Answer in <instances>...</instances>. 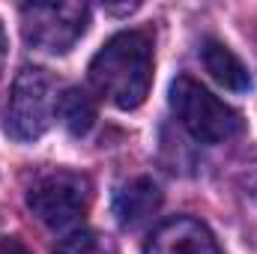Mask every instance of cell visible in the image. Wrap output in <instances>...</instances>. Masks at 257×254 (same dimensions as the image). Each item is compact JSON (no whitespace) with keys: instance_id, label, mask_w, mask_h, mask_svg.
Masks as SVG:
<instances>
[{"instance_id":"obj_1","label":"cell","mask_w":257,"mask_h":254,"mask_svg":"<svg viewBox=\"0 0 257 254\" xmlns=\"http://www.w3.org/2000/svg\"><path fill=\"white\" fill-rule=\"evenodd\" d=\"M90 84L120 111L144 105L153 87V36L147 30L114 33L90 60Z\"/></svg>"},{"instance_id":"obj_9","label":"cell","mask_w":257,"mask_h":254,"mask_svg":"<svg viewBox=\"0 0 257 254\" xmlns=\"http://www.w3.org/2000/svg\"><path fill=\"white\" fill-rule=\"evenodd\" d=\"M57 114H60V123L66 126V132H72L75 138L87 135L96 126V102L81 87H66L57 96Z\"/></svg>"},{"instance_id":"obj_6","label":"cell","mask_w":257,"mask_h":254,"mask_svg":"<svg viewBox=\"0 0 257 254\" xmlns=\"http://www.w3.org/2000/svg\"><path fill=\"white\" fill-rule=\"evenodd\" d=\"M144 254H221V248L206 224L180 215L162 221L153 230L150 242L144 245Z\"/></svg>"},{"instance_id":"obj_7","label":"cell","mask_w":257,"mask_h":254,"mask_svg":"<svg viewBox=\"0 0 257 254\" xmlns=\"http://www.w3.org/2000/svg\"><path fill=\"white\" fill-rule=\"evenodd\" d=\"M111 206H114L120 227H141L162 206V191L150 177H135V180H126L123 186H117Z\"/></svg>"},{"instance_id":"obj_5","label":"cell","mask_w":257,"mask_h":254,"mask_svg":"<svg viewBox=\"0 0 257 254\" xmlns=\"http://www.w3.org/2000/svg\"><path fill=\"white\" fill-rule=\"evenodd\" d=\"M54 111H57L54 81L42 69H30V66L21 69L12 81V93L6 105V132L15 141L30 144L48 132Z\"/></svg>"},{"instance_id":"obj_8","label":"cell","mask_w":257,"mask_h":254,"mask_svg":"<svg viewBox=\"0 0 257 254\" xmlns=\"http://www.w3.org/2000/svg\"><path fill=\"white\" fill-rule=\"evenodd\" d=\"M203 66H206V72H209V78L215 81V84H221L224 90H230V93H245L248 87H251V75H248V66L242 63L224 42H215V39H209L206 45H203Z\"/></svg>"},{"instance_id":"obj_12","label":"cell","mask_w":257,"mask_h":254,"mask_svg":"<svg viewBox=\"0 0 257 254\" xmlns=\"http://www.w3.org/2000/svg\"><path fill=\"white\" fill-rule=\"evenodd\" d=\"M3 60H6V33L0 27V72H3Z\"/></svg>"},{"instance_id":"obj_10","label":"cell","mask_w":257,"mask_h":254,"mask_svg":"<svg viewBox=\"0 0 257 254\" xmlns=\"http://www.w3.org/2000/svg\"><path fill=\"white\" fill-rule=\"evenodd\" d=\"M54 254H117V248L96 230H75L54 245Z\"/></svg>"},{"instance_id":"obj_4","label":"cell","mask_w":257,"mask_h":254,"mask_svg":"<svg viewBox=\"0 0 257 254\" xmlns=\"http://www.w3.org/2000/svg\"><path fill=\"white\" fill-rule=\"evenodd\" d=\"M90 6L87 3H24L21 6V33L27 45L45 54H66L87 33Z\"/></svg>"},{"instance_id":"obj_11","label":"cell","mask_w":257,"mask_h":254,"mask_svg":"<svg viewBox=\"0 0 257 254\" xmlns=\"http://www.w3.org/2000/svg\"><path fill=\"white\" fill-rule=\"evenodd\" d=\"M0 254H33V251L15 236H0Z\"/></svg>"},{"instance_id":"obj_2","label":"cell","mask_w":257,"mask_h":254,"mask_svg":"<svg viewBox=\"0 0 257 254\" xmlns=\"http://www.w3.org/2000/svg\"><path fill=\"white\" fill-rule=\"evenodd\" d=\"M171 111L200 144H224L242 129V117L189 75H180L171 84Z\"/></svg>"},{"instance_id":"obj_3","label":"cell","mask_w":257,"mask_h":254,"mask_svg":"<svg viewBox=\"0 0 257 254\" xmlns=\"http://www.w3.org/2000/svg\"><path fill=\"white\" fill-rule=\"evenodd\" d=\"M93 200V186L84 174L75 171H48L27 189L30 212L51 230L75 227Z\"/></svg>"}]
</instances>
